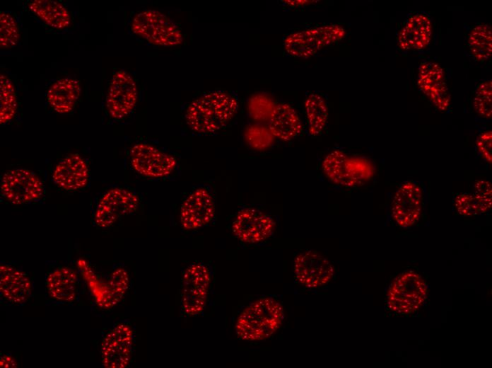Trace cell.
I'll return each mask as SVG.
<instances>
[{
	"label": "cell",
	"mask_w": 492,
	"mask_h": 368,
	"mask_svg": "<svg viewBox=\"0 0 492 368\" xmlns=\"http://www.w3.org/2000/svg\"><path fill=\"white\" fill-rule=\"evenodd\" d=\"M20 30L13 16L8 12H0V47L11 49L20 40Z\"/></svg>",
	"instance_id": "obj_30"
},
{
	"label": "cell",
	"mask_w": 492,
	"mask_h": 368,
	"mask_svg": "<svg viewBox=\"0 0 492 368\" xmlns=\"http://www.w3.org/2000/svg\"><path fill=\"white\" fill-rule=\"evenodd\" d=\"M428 295L424 279L414 271H405L391 282L387 293L388 308L399 314H410L418 311Z\"/></svg>",
	"instance_id": "obj_5"
},
{
	"label": "cell",
	"mask_w": 492,
	"mask_h": 368,
	"mask_svg": "<svg viewBox=\"0 0 492 368\" xmlns=\"http://www.w3.org/2000/svg\"><path fill=\"white\" fill-rule=\"evenodd\" d=\"M294 273L302 285L315 288L327 284L332 279L334 269L324 256L313 251L299 253L294 260Z\"/></svg>",
	"instance_id": "obj_14"
},
{
	"label": "cell",
	"mask_w": 492,
	"mask_h": 368,
	"mask_svg": "<svg viewBox=\"0 0 492 368\" xmlns=\"http://www.w3.org/2000/svg\"><path fill=\"white\" fill-rule=\"evenodd\" d=\"M138 88L132 76L124 70L116 71L108 86L105 104L112 118L121 120L134 109Z\"/></svg>",
	"instance_id": "obj_11"
},
{
	"label": "cell",
	"mask_w": 492,
	"mask_h": 368,
	"mask_svg": "<svg viewBox=\"0 0 492 368\" xmlns=\"http://www.w3.org/2000/svg\"><path fill=\"white\" fill-rule=\"evenodd\" d=\"M238 101L223 91H213L193 100L184 117L189 127L197 133L211 134L226 127L238 110Z\"/></svg>",
	"instance_id": "obj_1"
},
{
	"label": "cell",
	"mask_w": 492,
	"mask_h": 368,
	"mask_svg": "<svg viewBox=\"0 0 492 368\" xmlns=\"http://www.w3.org/2000/svg\"><path fill=\"white\" fill-rule=\"evenodd\" d=\"M308 131L312 136L319 135L328 120V107L324 98L317 93H310L305 100Z\"/></svg>",
	"instance_id": "obj_26"
},
{
	"label": "cell",
	"mask_w": 492,
	"mask_h": 368,
	"mask_svg": "<svg viewBox=\"0 0 492 368\" xmlns=\"http://www.w3.org/2000/svg\"><path fill=\"white\" fill-rule=\"evenodd\" d=\"M492 206V196L474 193H459L455 199L457 212L466 217L486 213Z\"/></svg>",
	"instance_id": "obj_28"
},
{
	"label": "cell",
	"mask_w": 492,
	"mask_h": 368,
	"mask_svg": "<svg viewBox=\"0 0 492 368\" xmlns=\"http://www.w3.org/2000/svg\"><path fill=\"white\" fill-rule=\"evenodd\" d=\"M77 265L95 303L100 308L110 309L121 301L123 297L112 287L109 280L106 282L99 278L86 260L79 259Z\"/></svg>",
	"instance_id": "obj_23"
},
{
	"label": "cell",
	"mask_w": 492,
	"mask_h": 368,
	"mask_svg": "<svg viewBox=\"0 0 492 368\" xmlns=\"http://www.w3.org/2000/svg\"><path fill=\"white\" fill-rule=\"evenodd\" d=\"M345 29L337 24H327L288 35L283 42L284 49L291 56L308 58L323 48L344 38Z\"/></svg>",
	"instance_id": "obj_6"
},
{
	"label": "cell",
	"mask_w": 492,
	"mask_h": 368,
	"mask_svg": "<svg viewBox=\"0 0 492 368\" xmlns=\"http://www.w3.org/2000/svg\"><path fill=\"white\" fill-rule=\"evenodd\" d=\"M283 318L281 303L274 298L264 297L245 308L237 318L235 329L238 337L243 340H262L279 330Z\"/></svg>",
	"instance_id": "obj_2"
},
{
	"label": "cell",
	"mask_w": 492,
	"mask_h": 368,
	"mask_svg": "<svg viewBox=\"0 0 492 368\" xmlns=\"http://www.w3.org/2000/svg\"><path fill=\"white\" fill-rule=\"evenodd\" d=\"M0 364L1 367H16L17 364L13 358L8 355L1 357Z\"/></svg>",
	"instance_id": "obj_35"
},
{
	"label": "cell",
	"mask_w": 492,
	"mask_h": 368,
	"mask_svg": "<svg viewBox=\"0 0 492 368\" xmlns=\"http://www.w3.org/2000/svg\"><path fill=\"white\" fill-rule=\"evenodd\" d=\"M211 283V273L205 265L194 263L184 270L182 279L181 304L184 314L196 316L204 309Z\"/></svg>",
	"instance_id": "obj_8"
},
{
	"label": "cell",
	"mask_w": 492,
	"mask_h": 368,
	"mask_svg": "<svg viewBox=\"0 0 492 368\" xmlns=\"http://www.w3.org/2000/svg\"><path fill=\"white\" fill-rule=\"evenodd\" d=\"M0 191L8 202L20 205L39 200L44 194V185L34 172L15 168L3 175Z\"/></svg>",
	"instance_id": "obj_7"
},
{
	"label": "cell",
	"mask_w": 492,
	"mask_h": 368,
	"mask_svg": "<svg viewBox=\"0 0 492 368\" xmlns=\"http://www.w3.org/2000/svg\"><path fill=\"white\" fill-rule=\"evenodd\" d=\"M492 81L481 82L475 91L473 106L475 112L481 117L491 118L492 115Z\"/></svg>",
	"instance_id": "obj_31"
},
{
	"label": "cell",
	"mask_w": 492,
	"mask_h": 368,
	"mask_svg": "<svg viewBox=\"0 0 492 368\" xmlns=\"http://www.w3.org/2000/svg\"><path fill=\"white\" fill-rule=\"evenodd\" d=\"M81 94L80 82L71 77L55 81L47 91V100L50 108L59 114L73 110Z\"/></svg>",
	"instance_id": "obj_21"
},
{
	"label": "cell",
	"mask_w": 492,
	"mask_h": 368,
	"mask_svg": "<svg viewBox=\"0 0 492 368\" xmlns=\"http://www.w3.org/2000/svg\"><path fill=\"white\" fill-rule=\"evenodd\" d=\"M129 157L133 169L149 178H165L177 166V160L172 155L144 142L135 144L130 149Z\"/></svg>",
	"instance_id": "obj_9"
},
{
	"label": "cell",
	"mask_w": 492,
	"mask_h": 368,
	"mask_svg": "<svg viewBox=\"0 0 492 368\" xmlns=\"http://www.w3.org/2000/svg\"><path fill=\"white\" fill-rule=\"evenodd\" d=\"M131 30L151 45L161 47L177 46L183 42L179 26L159 11L146 9L133 17Z\"/></svg>",
	"instance_id": "obj_4"
},
{
	"label": "cell",
	"mask_w": 492,
	"mask_h": 368,
	"mask_svg": "<svg viewBox=\"0 0 492 368\" xmlns=\"http://www.w3.org/2000/svg\"><path fill=\"white\" fill-rule=\"evenodd\" d=\"M18 102L15 86L5 74L0 75V124L10 122L15 117Z\"/></svg>",
	"instance_id": "obj_29"
},
{
	"label": "cell",
	"mask_w": 492,
	"mask_h": 368,
	"mask_svg": "<svg viewBox=\"0 0 492 368\" xmlns=\"http://www.w3.org/2000/svg\"><path fill=\"white\" fill-rule=\"evenodd\" d=\"M422 197L421 188L415 182L401 184L391 205L392 217L398 226L409 228L418 222L421 214Z\"/></svg>",
	"instance_id": "obj_15"
},
{
	"label": "cell",
	"mask_w": 492,
	"mask_h": 368,
	"mask_svg": "<svg viewBox=\"0 0 492 368\" xmlns=\"http://www.w3.org/2000/svg\"><path fill=\"white\" fill-rule=\"evenodd\" d=\"M245 137L247 144L257 150L268 149L274 141V137L269 127L260 125H252L248 127L245 131Z\"/></svg>",
	"instance_id": "obj_32"
},
{
	"label": "cell",
	"mask_w": 492,
	"mask_h": 368,
	"mask_svg": "<svg viewBox=\"0 0 492 368\" xmlns=\"http://www.w3.org/2000/svg\"><path fill=\"white\" fill-rule=\"evenodd\" d=\"M90 171L85 159L78 154H70L62 159L52 171V180L65 190H78L85 188Z\"/></svg>",
	"instance_id": "obj_19"
},
{
	"label": "cell",
	"mask_w": 492,
	"mask_h": 368,
	"mask_svg": "<svg viewBox=\"0 0 492 368\" xmlns=\"http://www.w3.org/2000/svg\"><path fill=\"white\" fill-rule=\"evenodd\" d=\"M276 223L269 214L254 208L241 209L236 214L232 231L234 236L242 242L257 243L269 238Z\"/></svg>",
	"instance_id": "obj_12"
},
{
	"label": "cell",
	"mask_w": 492,
	"mask_h": 368,
	"mask_svg": "<svg viewBox=\"0 0 492 368\" xmlns=\"http://www.w3.org/2000/svg\"><path fill=\"white\" fill-rule=\"evenodd\" d=\"M46 285L52 298L62 302H71L76 296L78 276L69 268H60L49 274Z\"/></svg>",
	"instance_id": "obj_24"
},
{
	"label": "cell",
	"mask_w": 492,
	"mask_h": 368,
	"mask_svg": "<svg viewBox=\"0 0 492 368\" xmlns=\"http://www.w3.org/2000/svg\"><path fill=\"white\" fill-rule=\"evenodd\" d=\"M322 168L332 183L348 188L363 184L375 173V166L370 160L361 156H349L339 149L324 156Z\"/></svg>",
	"instance_id": "obj_3"
},
{
	"label": "cell",
	"mask_w": 492,
	"mask_h": 368,
	"mask_svg": "<svg viewBox=\"0 0 492 368\" xmlns=\"http://www.w3.org/2000/svg\"><path fill=\"white\" fill-rule=\"evenodd\" d=\"M491 130L484 131L476 138V147L482 157L488 163L492 161V134Z\"/></svg>",
	"instance_id": "obj_34"
},
{
	"label": "cell",
	"mask_w": 492,
	"mask_h": 368,
	"mask_svg": "<svg viewBox=\"0 0 492 368\" xmlns=\"http://www.w3.org/2000/svg\"><path fill=\"white\" fill-rule=\"evenodd\" d=\"M29 10L48 26L63 30L71 23L68 9L55 0H33L28 3Z\"/></svg>",
	"instance_id": "obj_25"
},
{
	"label": "cell",
	"mask_w": 492,
	"mask_h": 368,
	"mask_svg": "<svg viewBox=\"0 0 492 368\" xmlns=\"http://www.w3.org/2000/svg\"><path fill=\"white\" fill-rule=\"evenodd\" d=\"M433 35L432 21L423 12L410 15L397 35L398 47L404 51L421 50L428 46Z\"/></svg>",
	"instance_id": "obj_18"
},
{
	"label": "cell",
	"mask_w": 492,
	"mask_h": 368,
	"mask_svg": "<svg viewBox=\"0 0 492 368\" xmlns=\"http://www.w3.org/2000/svg\"><path fill=\"white\" fill-rule=\"evenodd\" d=\"M417 86L435 107L446 110L450 103V94L443 68L433 62L421 64L418 69Z\"/></svg>",
	"instance_id": "obj_17"
},
{
	"label": "cell",
	"mask_w": 492,
	"mask_h": 368,
	"mask_svg": "<svg viewBox=\"0 0 492 368\" xmlns=\"http://www.w3.org/2000/svg\"><path fill=\"white\" fill-rule=\"evenodd\" d=\"M215 215V203L211 193L199 188L189 194L180 211V221L185 230H195L209 224Z\"/></svg>",
	"instance_id": "obj_16"
},
{
	"label": "cell",
	"mask_w": 492,
	"mask_h": 368,
	"mask_svg": "<svg viewBox=\"0 0 492 368\" xmlns=\"http://www.w3.org/2000/svg\"><path fill=\"white\" fill-rule=\"evenodd\" d=\"M134 333L127 323L112 328L101 343V358L104 367L124 368L130 362Z\"/></svg>",
	"instance_id": "obj_13"
},
{
	"label": "cell",
	"mask_w": 492,
	"mask_h": 368,
	"mask_svg": "<svg viewBox=\"0 0 492 368\" xmlns=\"http://www.w3.org/2000/svg\"><path fill=\"white\" fill-rule=\"evenodd\" d=\"M29 277L23 271L5 263L0 265V293L6 301L20 304L25 303L31 294Z\"/></svg>",
	"instance_id": "obj_20"
},
{
	"label": "cell",
	"mask_w": 492,
	"mask_h": 368,
	"mask_svg": "<svg viewBox=\"0 0 492 368\" xmlns=\"http://www.w3.org/2000/svg\"><path fill=\"white\" fill-rule=\"evenodd\" d=\"M491 27L487 23L475 25L468 36V46L472 57L479 62L488 60L492 52Z\"/></svg>",
	"instance_id": "obj_27"
},
{
	"label": "cell",
	"mask_w": 492,
	"mask_h": 368,
	"mask_svg": "<svg viewBox=\"0 0 492 368\" xmlns=\"http://www.w3.org/2000/svg\"><path fill=\"white\" fill-rule=\"evenodd\" d=\"M275 105L270 97L259 93L250 99L248 110L251 117L255 120L269 121Z\"/></svg>",
	"instance_id": "obj_33"
},
{
	"label": "cell",
	"mask_w": 492,
	"mask_h": 368,
	"mask_svg": "<svg viewBox=\"0 0 492 368\" xmlns=\"http://www.w3.org/2000/svg\"><path fill=\"white\" fill-rule=\"evenodd\" d=\"M139 203V197L133 192L122 188H111L100 199L94 222L100 228H107L121 217L134 213Z\"/></svg>",
	"instance_id": "obj_10"
},
{
	"label": "cell",
	"mask_w": 492,
	"mask_h": 368,
	"mask_svg": "<svg viewBox=\"0 0 492 368\" xmlns=\"http://www.w3.org/2000/svg\"><path fill=\"white\" fill-rule=\"evenodd\" d=\"M268 127L274 137L288 142L302 131V123L296 111L288 104H276L268 122Z\"/></svg>",
	"instance_id": "obj_22"
}]
</instances>
